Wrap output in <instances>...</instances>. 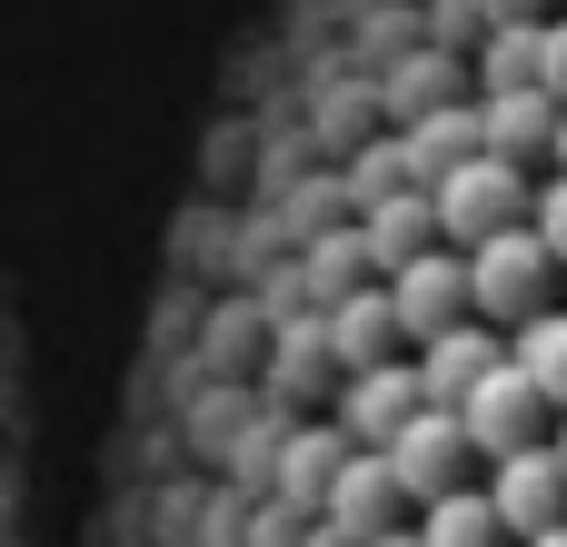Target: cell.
Returning <instances> with one entry per match:
<instances>
[{
    "label": "cell",
    "mask_w": 567,
    "mask_h": 547,
    "mask_svg": "<svg viewBox=\"0 0 567 547\" xmlns=\"http://www.w3.org/2000/svg\"><path fill=\"white\" fill-rule=\"evenodd\" d=\"M498 359H508V349H498V329H478V319H458V329L419 339V349H409L419 409H449V419H458V409H468V399H478V389L498 379Z\"/></svg>",
    "instance_id": "obj_1"
},
{
    "label": "cell",
    "mask_w": 567,
    "mask_h": 547,
    "mask_svg": "<svg viewBox=\"0 0 567 547\" xmlns=\"http://www.w3.org/2000/svg\"><path fill=\"white\" fill-rule=\"evenodd\" d=\"M488 508H498V528H508L518 547L558 538V528H567V468H558V448H518V458H498V468H488Z\"/></svg>",
    "instance_id": "obj_2"
},
{
    "label": "cell",
    "mask_w": 567,
    "mask_h": 547,
    "mask_svg": "<svg viewBox=\"0 0 567 547\" xmlns=\"http://www.w3.org/2000/svg\"><path fill=\"white\" fill-rule=\"evenodd\" d=\"M538 419H548V409H538V389H528V379L498 359V379H488V389L458 409V438H468V458H488V468H498V458L538 448Z\"/></svg>",
    "instance_id": "obj_3"
},
{
    "label": "cell",
    "mask_w": 567,
    "mask_h": 547,
    "mask_svg": "<svg viewBox=\"0 0 567 547\" xmlns=\"http://www.w3.org/2000/svg\"><path fill=\"white\" fill-rule=\"evenodd\" d=\"M468 110H478V149L488 159H518V169H538L558 149V120H567L548 90H478Z\"/></svg>",
    "instance_id": "obj_4"
},
{
    "label": "cell",
    "mask_w": 567,
    "mask_h": 547,
    "mask_svg": "<svg viewBox=\"0 0 567 547\" xmlns=\"http://www.w3.org/2000/svg\"><path fill=\"white\" fill-rule=\"evenodd\" d=\"M508 369L538 389V409H548V419H567V309L528 319V329L508 339Z\"/></svg>",
    "instance_id": "obj_5"
},
{
    "label": "cell",
    "mask_w": 567,
    "mask_h": 547,
    "mask_svg": "<svg viewBox=\"0 0 567 547\" xmlns=\"http://www.w3.org/2000/svg\"><path fill=\"white\" fill-rule=\"evenodd\" d=\"M419 547H508V528H498L488 488H449V498L419 518Z\"/></svg>",
    "instance_id": "obj_6"
},
{
    "label": "cell",
    "mask_w": 567,
    "mask_h": 547,
    "mask_svg": "<svg viewBox=\"0 0 567 547\" xmlns=\"http://www.w3.org/2000/svg\"><path fill=\"white\" fill-rule=\"evenodd\" d=\"M538 90L567 110V10H548V20H538Z\"/></svg>",
    "instance_id": "obj_7"
},
{
    "label": "cell",
    "mask_w": 567,
    "mask_h": 547,
    "mask_svg": "<svg viewBox=\"0 0 567 547\" xmlns=\"http://www.w3.org/2000/svg\"><path fill=\"white\" fill-rule=\"evenodd\" d=\"M548 448H558V468H567V419H558V438H548Z\"/></svg>",
    "instance_id": "obj_8"
},
{
    "label": "cell",
    "mask_w": 567,
    "mask_h": 547,
    "mask_svg": "<svg viewBox=\"0 0 567 547\" xmlns=\"http://www.w3.org/2000/svg\"><path fill=\"white\" fill-rule=\"evenodd\" d=\"M538 547H567V528H558V538H538Z\"/></svg>",
    "instance_id": "obj_9"
}]
</instances>
